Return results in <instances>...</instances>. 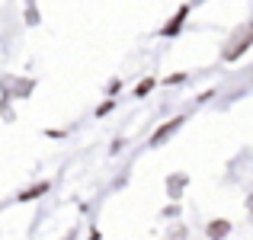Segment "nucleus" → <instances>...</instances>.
Instances as JSON below:
<instances>
[{
	"mask_svg": "<svg viewBox=\"0 0 253 240\" xmlns=\"http://www.w3.org/2000/svg\"><path fill=\"white\" fill-rule=\"evenodd\" d=\"M224 228H228V224H224V221H218L215 228H211V234H215V237H221V234H224Z\"/></svg>",
	"mask_w": 253,
	"mask_h": 240,
	"instance_id": "nucleus-1",
	"label": "nucleus"
}]
</instances>
